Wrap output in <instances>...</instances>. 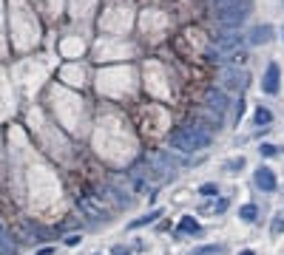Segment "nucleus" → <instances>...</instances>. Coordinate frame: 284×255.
I'll return each instance as SVG.
<instances>
[{
  "label": "nucleus",
  "mask_w": 284,
  "mask_h": 255,
  "mask_svg": "<svg viewBox=\"0 0 284 255\" xmlns=\"http://www.w3.org/2000/svg\"><path fill=\"white\" fill-rule=\"evenodd\" d=\"M210 131L202 125H188V128H179L170 134V148L173 150H182V153H196V150H205L210 145Z\"/></svg>",
  "instance_id": "f257e3e1"
},
{
  "label": "nucleus",
  "mask_w": 284,
  "mask_h": 255,
  "mask_svg": "<svg viewBox=\"0 0 284 255\" xmlns=\"http://www.w3.org/2000/svg\"><path fill=\"white\" fill-rule=\"evenodd\" d=\"M216 20L227 28H239L253 12V0H213Z\"/></svg>",
  "instance_id": "f03ea898"
},
{
  "label": "nucleus",
  "mask_w": 284,
  "mask_h": 255,
  "mask_svg": "<svg viewBox=\"0 0 284 255\" xmlns=\"http://www.w3.org/2000/svg\"><path fill=\"white\" fill-rule=\"evenodd\" d=\"M219 79L225 91H244V85H247V74L239 71V65H225Z\"/></svg>",
  "instance_id": "7ed1b4c3"
},
{
  "label": "nucleus",
  "mask_w": 284,
  "mask_h": 255,
  "mask_svg": "<svg viewBox=\"0 0 284 255\" xmlns=\"http://www.w3.org/2000/svg\"><path fill=\"white\" fill-rule=\"evenodd\" d=\"M244 42H247V37H241V34H216V49H219L222 54H230V57H233Z\"/></svg>",
  "instance_id": "20e7f679"
},
{
  "label": "nucleus",
  "mask_w": 284,
  "mask_h": 255,
  "mask_svg": "<svg viewBox=\"0 0 284 255\" xmlns=\"http://www.w3.org/2000/svg\"><path fill=\"white\" fill-rule=\"evenodd\" d=\"M278 77H281V74H278V65L270 63L267 71H264V77H262V91L270 94V97H273V94H278Z\"/></svg>",
  "instance_id": "39448f33"
},
{
  "label": "nucleus",
  "mask_w": 284,
  "mask_h": 255,
  "mask_svg": "<svg viewBox=\"0 0 284 255\" xmlns=\"http://www.w3.org/2000/svg\"><path fill=\"white\" fill-rule=\"evenodd\" d=\"M256 187L264 190V193H273L276 190V173L270 167H259L256 170Z\"/></svg>",
  "instance_id": "423d86ee"
},
{
  "label": "nucleus",
  "mask_w": 284,
  "mask_h": 255,
  "mask_svg": "<svg viewBox=\"0 0 284 255\" xmlns=\"http://www.w3.org/2000/svg\"><path fill=\"white\" fill-rule=\"evenodd\" d=\"M270 40H273V26H256V28H250V34H247L250 46H264Z\"/></svg>",
  "instance_id": "0eeeda50"
},
{
  "label": "nucleus",
  "mask_w": 284,
  "mask_h": 255,
  "mask_svg": "<svg viewBox=\"0 0 284 255\" xmlns=\"http://www.w3.org/2000/svg\"><path fill=\"white\" fill-rule=\"evenodd\" d=\"M207 108L210 111H216V113H225L227 111V94L225 91H207Z\"/></svg>",
  "instance_id": "6e6552de"
},
{
  "label": "nucleus",
  "mask_w": 284,
  "mask_h": 255,
  "mask_svg": "<svg viewBox=\"0 0 284 255\" xmlns=\"http://www.w3.org/2000/svg\"><path fill=\"white\" fill-rule=\"evenodd\" d=\"M179 233H188V235H196L199 233V221L193 219V216H185L182 221H179Z\"/></svg>",
  "instance_id": "1a4fd4ad"
},
{
  "label": "nucleus",
  "mask_w": 284,
  "mask_h": 255,
  "mask_svg": "<svg viewBox=\"0 0 284 255\" xmlns=\"http://www.w3.org/2000/svg\"><path fill=\"white\" fill-rule=\"evenodd\" d=\"M253 122L256 125H270V122H273V113H270L267 108H259V111L253 113Z\"/></svg>",
  "instance_id": "9d476101"
},
{
  "label": "nucleus",
  "mask_w": 284,
  "mask_h": 255,
  "mask_svg": "<svg viewBox=\"0 0 284 255\" xmlns=\"http://www.w3.org/2000/svg\"><path fill=\"white\" fill-rule=\"evenodd\" d=\"M256 216H259L256 204H244V207L239 210V219H244V221H256Z\"/></svg>",
  "instance_id": "9b49d317"
},
{
  "label": "nucleus",
  "mask_w": 284,
  "mask_h": 255,
  "mask_svg": "<svg viewBox=\"0 0 284 255\" xmlns=\"http://www.w3.org/2000/svg\"><path fill=\"white\" fill-rule=\"evenodd\" d=\"M159 219V210H154V212H148V216H142V219H136L131 227H142V224H151V221H156Z\"/></svg>",
  "instance_id": "f8f14e48"
},
{
  "label": "nucleus",
  "mask_w": 284,
  "mask_h": 255,
  "mask_svg": "<svg viewBox=\"0 0 284 255\" xmlns=\"http://www.w3.org/2000/svg\"><path fill=\"white\" fill-rule=\"evenodd\" d=\"M199 193H202V196H219V187H216V184H202Z\"/></svg>",
  "instance_id": "ddd939ff"
},
{
  "label": "nucleus",
  "mask_w": 284,
  "mask_h": 255,
  "mask_svg": "<svg viewBox=\"0 0 284 255\" xmlns=\"http://www.w3.org/2000/svg\"><path fill=\"white\" fill-rule=\"evenodd\" d=\"M259 153H262V156H276L278 148H276V145H270V142H264L262 148H259Z\"/></svg>",
  "instance_id": "4468645a"
},
{
  "label": "nucleus",
  "mask_w": 284,
  "mask_h": 255,
  "mask_svg": "<svg viewBox=\"0 0 284 255\" xmlns=\"http://www.w3.org/2000/svg\"><path fill=\"white\" fill-rule=\"evenodd\" d=\"M241 167H244V159H241V156H239V159H233V162H227V164H225V170H241Z\"/></svg>",
  "instance_id": "2eb2a0df"
},
{
  "label": "nucleus",
  "mask_w": 284,
  "mask_h": 255,
  "mask_svg": "<svg viewBox=\"0 0 284 255\" xmlns=\"http://www.w3.org/2000/svg\"><path fill=\"white\" fill-rule=\"evenodd\" d=\"M244 116V99H239V105H236V119H241Z\"/></svg>",
  "instance_id": "dca6fc26"
},
{
  "label": "nucleus",
  "mask_w": 284,
  "mask_h": 255,
  "mask_svg": "<svg viewBox=\"0 0 284 255\" xmlns=\"http://www.w3.org/2000/svg\"><path fill=\"white\" fill-rule=\"evenodd\" d=\"M65 244H68V247H77V244H80V235H68V238H65Z\"/></svg>",
  "instance_id": "f3484780"
},
{
  "label": "nucleus",
  "mask_w": 284,
  "mask_h": 255,
  "mask_svg": "<svg viewBox=\"0 0 284 255\" xmlns=\"http://www.w3.org/2000/svg\"><path fill=\"white\" fill-rule=\"evenodd\" d=\"M284 230V221H276V224H273V233H281Z\"/></svg>",
  "instance_id": "a211bd4d"
},
{
  "label": "nucleus",
  "mask_w": 284,
  "mask_h": 255,
  "mask_svg": "<svg viewBox=\"0 0 284 255\" xmlns=\"http://www.w3.org/2000/svg\"><path fill=\"white\" fill-rule=\"evenodd\" d=\"M114 255H128L125 247H114Z\"/></svg>",
  "instance_id": "6ab92c4d"
},
{
  "label": "nucleus",
  "mask_w": 284,
  "mask_h": 255,
  "mask_svg": "<svg viewBox=\"0 0 284 255\" xmlns=\"http://www.w3.org/2000/svg\"><path fill=\"white\" fill-rule=\"evenodd\" d=\"M239 255H253V249H241V252Z\"/></svg>",
  "instance_id": "aec40b11"
}]
</instances>
